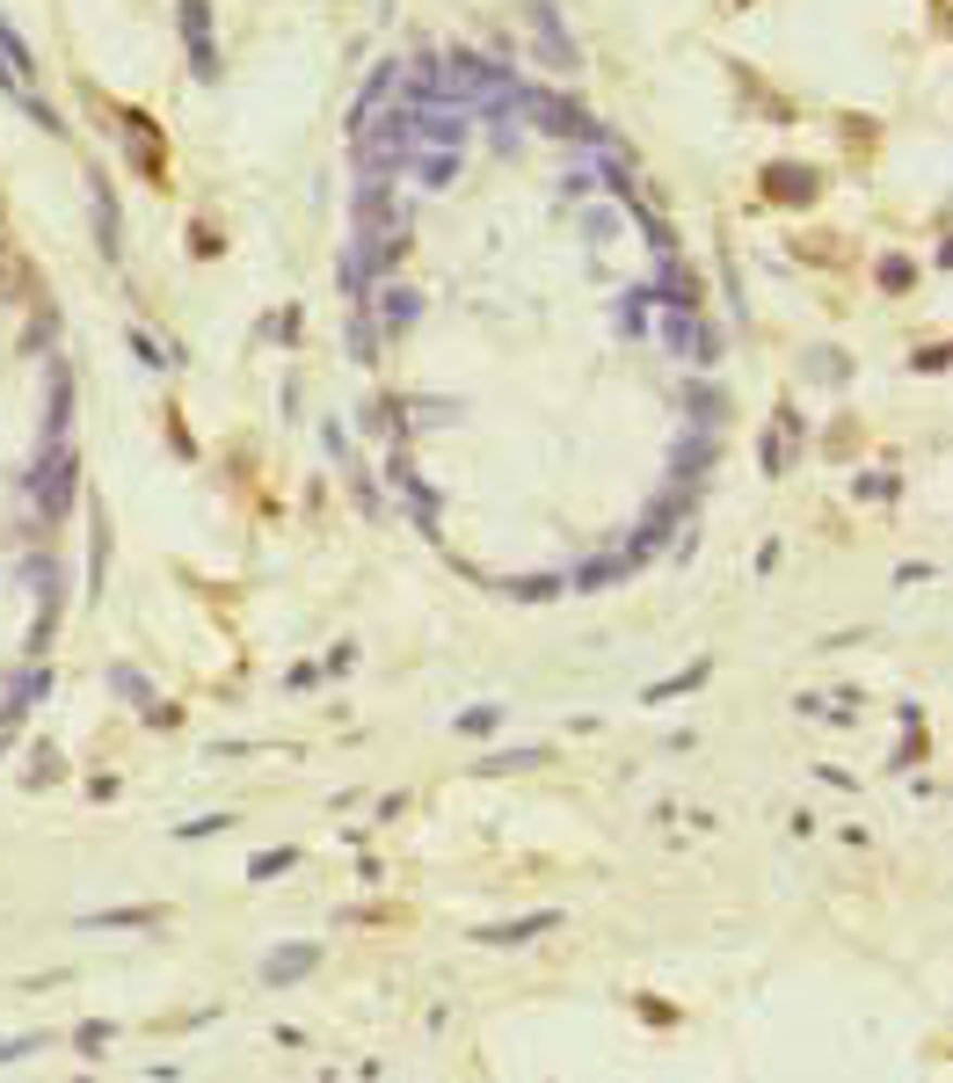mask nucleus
<instances>
[{
  "instance_id": "nucleus-6",
  "label": "nucleus",
  "mask_w": 953,
  "mask_h": 1083,
  "mask_svg": "<svg viewBox=\"0 0 953 1083\" xmlns=\"http://www.w3.org/2000/svg\"><path fill=\"white\" fill-rule=\"evenodd\" d=\"M314 967H320V945H292V953H269L263 960V982L284 989V982H298V974H314Z\"/></svg>"
},
{
  "instance_id": "nucleus-1",
  "label": "nucleus",
  "mask_w": 953,
  "mask_h": 1083,
  "mask_svg": "<svg viewBox=\"0 0 953 1083\" xmlns=\"http://www.w3.org/2000/svg\"><path fill=\"white\" fill-rule=\"evenodd\" d=\"M444 88H452V95H473L481 102V110H495V102H517V88L510 80H503V73L488 66V59H452V66H444Z\"/></svg>"
},
{
  "instance_id": "nucleus-12",
  "label": "nucleus",
  "mask_w": 953,
  "mask_h": 1083,
  "mask_svg": "<svg viewBox=\"0 0 953 1083\" xmlns=\"http://www.w3.org/2000/svg\"><path fill=\"white\" fill-rule=\"evenodd\" d=\"M284 866H292V851H255V866H247V872L269 880V872H284Z\"/></svg>"
},
{
  "instance_id": "nucleus-14",
  "label": "nucleus",
  "mask_w": 953,
  "mask_h": 1083,
  "mask_svg": "<svg viewBox=\"0 0 953 1083\" xmlns=\"http://www.w3.org/2000/svg\"><path fill=\"white\" fill-rule=\"evenodd\" d=\"M910 277H917L910 263H880V284H888V291H910Z\"/></svg>"
},
{
  "instance_id": "nucleus-10",
  "label": "nucleus",
  "mask_w": 953,
  "mask_h": 1083,
  "mask_svg": "<svg viewBox=\"0 0 953 1083\" xmlns=\"http://www.w3.org/2000/svg\"><path fill=\"white\" fill-rule=\"evenodd\" d=\"M670 349H685V357H699V320H685V306L670 314Z\"/></svg>"
},
{
  "instance_id": "nucleus-5",
  "label": "nucleus",
  "mask_w": 953,
  "mask_h": 1083,
  "mask_svg": "<svg viewBox=\"0 0 953 1083\" xmlns=\"http://www.w3.org/2000/svg\"><path fill=\"white\" fill-rule=\"evenodd\" d=\"M524 15H532V29H538V44H546V66H575V44H568L561 37V23H554V8H546V0H532V8H524Z\"/></svg>"
},
{
  "instance_id": "nucleus-13",
  "label": "nucleus",
  "mask_w": 953,
  "mask_h": 1083,
  "mask_svg": "<svg viewBox=\"0 0 953 1083\" xmlns=\"http://www.w3.org/2000/svg\"><path fill=\"white\" fill-rule=\"evenodd\" d=\"M386 320H393V328H401V320H416V298H408V291H386Z\"/></svg>"
},
{
  "instance_id": "nucleus-11",
  "label": "nucleus",
  "mask_w": 953,
  "mask_h": 1083,
  "mask_svg": "<svg viewBox=\"0 0 953 1083\" xmlns=\"http://www.w3.org/2000/svg\"><path fill=\"white\" fill-rule=\"evenodd\" d=\"M110 691H124V699L153 705V691H147V676H139V670H110Z\"/></svg>"
},
{
  "instance_id": "nucleus-2",
  "label": "nucleus",
  "mask_w": 953,
  "mask_h": 1083,
  "mask_svg": "<svg viewBox=\"0 0 953 1083\" xmlns=\"http://www.w3.org/2000/svg\"><path fill=\"white\" fill-rule=\"evenodd\" d=\"M37 502L51 509V517H66V502H74V451L59 444L51 451V466H45V481H37Z\"/></svg>"
},
{
  "instance_id": "nucleus-3",
  "label": "nucleus",
  "mask_w": 953,
  "mask_h": 1083,
  "mask_svg": "<svg viewBox=\"0 0 953 1083\" xmlns=\"http://www.w3.org/2000/svg\"><path fill=\"white\" fill-rule=\"evenodd\" d=\"M815 190H823V175H815V168H793V161L764 168V196H779V204H808Z\"/></svg>"
},
{
  "instance_id": "nucleus-15",
  "label": "nucleus",
  "mask_w": 953,
  "mask_h": 1083,
  "mask_svg": "<svg viewBox=\"0 0 953 1083\" xmlns=\"http://www.w3.org/2000/svg\"><path fill=\"white\" fill-rule=\"evenodd\" d=\"M74 1040H80V1047H88V1055H96L102 1040H110V1025H102V1018H88V1025H80V1033H74Z\"/></svg>"
},
{
  "instance_id": "nucleus-9",
  "label": "nucleus",
  "mask_w": 953,
  "mask_h": 1083,
  "mask_svg": "<svg viewBox=\"0 0 953 1083\" xmlns=\"http://www.w3.org/2000/svg\"><path fill=\"white\" fill-rule=\"evenodd\" d=\"M139 923H161V909H110V916H88V931H139Z\"/></svg>"
},
{
  "instance_id": "nucleus-8",
  "label": "nucleus",
  "mask_w": 953,
  "mask_h": 1083,
  "mask_svg": "<svg viewBox=\"0 0 953 1083\" xmlns=\"http://www.w3.org/2000/svg\"><path fill=\"white\" fill-rule=\"evenodd\" d=\"M561 923V909H538V916H524V923H495V931H481L488 945H517V939H532V931H554Z\"/></svg>"
},
{
  "instance_id": "nucleus-7",
  "label": "nucleus",
  "mask_w": 953,
  "mask_h": 1083,
  "mask_svg": "<svg viewBox=\"0 0 953 1083\" xmlns=\"http://www.w3.org/2000/svg\"><path fill=\"white\" fill-rule=\"evenodd\" d=\"M0 73H8V88H15V95L29 102V73H37V66H29L23 37H15V29H8V23H0Z\"/></svg>"
},
{
  "instance_id": "nucleus-4",
  "label": "nucleus",
  "mask_w": 953,
  "mask_h": 1083,
  "mask_svg": "<svg viewBox=\"0 0 953 1083\" xmlns=\"http://www.w3.org/2000/svg\"><path fill=\"white\" fill-rule=\"evenodd\" d=\"M204 29H212V8H204V0H182V37H190V59H196V73L212 80V73H219V59H212V37H204Z\"/></svg>"
}]
</instances>
